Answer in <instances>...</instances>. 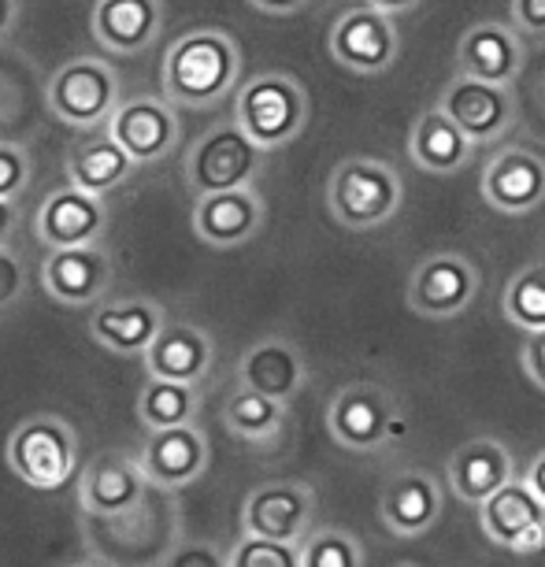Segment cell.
I'll return each instance as SVG.
<instances>
[{
	"label": "cell",
	"instance_id": "obj_42",
	"mask_svg": "<svg viewBox=\"0 0 545 567\" xmlns=\"http://www.w3.org/2000/svg\"><path fill=\"white\" fill-rule=\"evenodd\" d=\"M523 478H527V483H531V489H534V494L542 497V505H545V453H538V456H534V464L527 467V475H523Z\"/></svg>",
	"mask_w": 545,
	"mask_h": 567
},
{
	"label": "cell",
	"instance_id": "obj_30",
	"mask_svg": "<svg viewBox=\"0 0 545 567\" xmlns=\"http://www.w3.org/2000/svg\"><path fill=\"white\" fill-rule=\"evenodd\" d=\"M286 420H290V404L275 401V398H264L249 386H241L234 398L227 401L223 409V423L230 426V434L245 437V442H275L282 434Z\"/></svg>",
	"mask_w": 545,
	"mask_h": 567
},
{
	"label": "cell",
	"instance_id": "obj_31",
	"mask_svg": "<svg viewBox=\"0 0 545 567\" xmlns=\"http://www.w3.org/2000/svg\"><path fill=\"white\" fill-rule=\"evenodd\" d=\"M505 319L520 327L523 334L545 330V264H527L508 278L505 297H501Z\"/></svg>",
	"mask_w": 545,
	"mask_h": 567
},
{
	"label": "cell",
	"instance_id": "obj_27",
	"mask_svg": "<svg viewBox=\"0 0 545 567\" xmlns=\"http://www.w3.org/2000/svg\"><path fill=\"white\" fill-rule=\"evenodd\" d=\"M164 323V308L148 297H134V301L97 308L90 319V334L97 346L120 352V357H145Z\"/></svg>",
	"mask_w": 545,
	"mask_h": 567
},
{
	"label": "cell",
	"instance_id": "obj_1",
	"mask_svg": "<svg viewBox=\"0 0 545 567\" xmlns=\"http://www.w3.org/2000/svg\"><path fill=\"white\" fill-rule=\"evenodd\" d=\"M241 82V49L227 30L200 27L171 41L164 56V97L175 109H216Z\"/></svg>",
	"mask_w": 545,
	"mask_h": 567
},
{
	"label": "cell",
	"instance_id": "obj_37",
	"mask_svg": "<svg viewBox=\"0 0 545 567\" xmlns=\"http://www.w3.org/2000/svg\"><path fill=\"white\" fill-rule=\"evenodd\" d=\"M512 27L527 38H545V0H512Z\"/></svg>",
	"mask_w": 545,
	"mask_h": 567
},
{
	"label": "cell",
	"instance_id": "obj_40",
	"mask_svg": "<svg viewBox=\"0 0 545 567\" xmlns=\"http://www.w3.org/2000/svg\"><path fill=\"white\" fill-rule=\"evenodd\" d=\"M16 23H19V0H0V45L12 38Z\"/></svg>",
	"mask_w": 545,
	"mask_h": 567
},
{
	"label": "cell",
	"instance_id": "obj_14",
	"mask_svg": "<svg viewBox=\"0 0 545 567\" xmlns=\"http://www.w3.org/2000/svg\"><path fill=\"white\" fill-rule=\"evenodd\" d=\"M109 227V208L104 197L85 194L79 186H63L41 200L34 230L49 249H85V245H97Z\"/></svg>",
	"mask_w": 545,
	"mask_h": 567
},
{
	"label": "cell",
	"instance_id": "obj_5",
	"mask_svg": "<svg viewBox=\"0 0 545 567\" xmlns=\"http://www.w3.org/2000/svg\"><path fill=\"white\" fill-rule=\"evenodd\" d=\"M327 431L349 453H376L404 437L409 426L393 390L379 382H349L327 404Z\"/></svg>",
	"mask_w": 545,
	"mask_h": 567
},
{
	"label": "cell",
	"instance_id": "obj_38",
	"mask_svg": "<svg viewBox=\"0 0 545 567\" xmlns=\"http://www.w3.org/2000/svg\"><path fill=\"white\" fill-rule=\"evenodd\" d=\"M520 360H523V371H527V379L545 393V330H538V334H527Z\"/></svg>",
	"mask_w": 545,
	"mask_h": 567
},
{
	"label": "cell",
	"instance_id": "obj_34",
	"mask_svg": "<svg viewBox=\"0 0 545 567\" xmlns=\"http://www.w3.org/2000/svg\"><path fill=\"white\" fill-rule=\"evenodd\" d=\"M30 182V153L16 142H0V200H16Z\"/></svg>",
	"mask_w": 545,
	"mask_h": 567
},
{
	"label": "cell",
	"instance_id": "obj_11",
	"mask_svg": "<svg viewBox=\"0 0 545 567\" xmlns=\"http://www.w3.org/2000/svg\"><path fill=\"white\" fill-rule=\"evenodd\" d=\"M479 527L490 545L508 553H542L545 549V505L527 478H512L479 505Z\"/></svg>",
	"mask_w": 545,
	"mask_h": 567
},
{
	"label": "cell",
	"instance_id": "obj_20",
	"mask_svg": "<svg viewBox=\"0 0 545 567\" xmlns=\"http://www.w3.org/2000/svg\"><path fill=\"white\" fill-rule=\"evenodd\" d=\"M516 478V456L508 453L497 437H472L449 456L445 464V486L453 489L464 505H483L490 494Z\"/></svg>",
	"mask_w": 545,
	"mask_h": 567
},
{
	"label": "cell",
	"instance_id": "obj_39",
	"mask_svg": "<svg viewBox=\"0 0 545 567\" xmlns=\"http://www.w3.org/2000/svg\"><path fill=\"white\" fill-rule=\"evenodd\" d=\"M245 4L264 16H297L308 8V0H245Z\"/></svg>",
	"mask_w": 545,
	"mask_h": 567
},
{
	"label": "cell",
	"instance_id": "obj_13",
	"mask_svg": "<svg viewBox=\"0 0 545 567\" xmlns=\"http://www.w3.org/2000/svg\"><path fill=\"white\" fill-rule=\"evenodd\" d=\"M479 189L501 216H527L545 200V159L520 145L501 148L486 159Z\"/></svg>",
	"mask_w": 545,
	"mask_h": 567
},
{
	"label": "cell",
	"instance_id": "obj_32",
	"mask_svg": "<svg viewBox=\"0 0 545 567\" xmlns=\"http://www.w3.org/2000/svg\"><path fill=\"white\" fill-rule=\"evenodd\" d=\"M301 564L305 567H363L368 556H363V545L352 538L349 530L327 527V530H312L301 542Z\"/></svg>",
	"mask_w": 545,
	"mask_h": 567
},
{
	"label": "cell",
	"instance_id": "obj_6",
	"mask_svg": "<svg viewBox=\"0 0 545 567\" xmlns=\"http://www.w3.org/2000/svg\"><path fill=\"white\" fill-rule=\"evenodd\" d=\"M8 467L38 494H56L79 475V437L60 415H30L8 437Z\"/></svg>",
	"mask_w": 545,
	"mask_h": 567
},
{
	"label": "cell",
	"instance_id": "obj_25",
	"mask_svg": "<svg viewBox=\"0 0 545 567\" xmlns=\"http://www.w3.org/2000/svg\"><path fill=\"white\" fill-rule=\"evenodd\" d=\"M142 360L153 379L200 386L212 371V360H216V346H212L208 330H200L194 323H164L160 338L148 346Z\"/></svg>",
	"mask_w": 545,
	"mask_h": 567
},
{
	"label": "cell",
	"instance_id": "obj_43",
	"mask_svg": "<svg viewBox=\"0 0 545 567\" xmlns=\"http://www.w3.org/2000/svg\"><path fill=\"white\" fill-rule=\"evenodd\" d=\"M363 4H376V8H382V12H390V16H409V12H415V8L423 4V0H363Z\"/></svg>",
	"mask_w": 545,
	"mask_h": 567
},
{
	"label": "cell",
	"instance_id": "obj_8",
	"mask_svg": "<svg viewBox=\"0 0 545 567\" xmlns=\"http://www.w3.org/2000/svg\"><path fill=\"white\" fill-rule=\"evenodd\" d=\"M327 45L338 68L352 74H387L401 56L398 16L382 12L376 4L349 8L335 19Z\"/></svg>",
	"mask_w": 545,
	"mask_h": 567
},
{
	"label": "cell",
	"instance_id": "obj_28",
	"mask_svg": "<svg viewBox=\"0 0 545 567\" xmlns=\"http://www.w3.org/2000/svg\"><path fill=\"white\" fill-rule=\"evenodd\" d=\"M134 159L131 153L109 134V126L85 134L82 142L71 145L68 153V178L71 186L85 189L93 197H109L112 189H120L126 178L134 175Z\"/></svg>",
	"mask_w": 545,
	"mask_h": 567
},
{
	"label": "cell",
	"instance_id": "obj_17",
	"mask_svg": "<svg viewBox=\"0 0 545 567\" xmlns=\"http://www.w3.org/2000/svg\"><path fill=\"white\" fill-rule=\"evenodd\" d=\"M115 275L112 256L85 245V249H49L45 264H41V286L60 308H90L101 301Z\"/></svg>",
	"mask_w": 545,
	"mask_h": 567
},
{
	"label": "cell",
	"instance_id": "obj_45",
	"mask_svg": "<svg viewBox=\"0 0 545 567\" xmlns=\"http://www.w3.org/2000/svg\"><path fill=\"white\" fill-rule=\"evenodd\" d=\"M401 567H415V564H401Z\"/></svg>",
	"mask_w": 545,
	"mask_h": 567
},
{
	"label": "cell",
	"instance_id": "obj_10",
	"mask_svg": "<svg viewBox=\"0 0 545 567\" xmlns=\"http://www.w3.org/2000/svg\"><path fill=\"white\" fill-rule=\"evenodd\" d=\"M438 109L461 126L475 145L501 142L520 120L516 101H512V85H494L461 71L442 85Z\"/></svg>",
	"mask_w": 545,
	"mask_h": 567
},
{
	"label": "cell",
	"instance_id": "obj_33",
	"mask_svg": "<svg viewBox=\"0 0 545 567\" xmlns=\"http://www.w3.org/2000/svg\"><path fill=\"white\" fill-rule=\"evenodd\" d=\"M230 567H305L301 545L297 542H271L241 534V542L230 549Z\"/></svg>",
	"mask_w": 545,
	"mask_h": 567
},
{
	"label": "cell",
	"instance_id": "obj_36",
	"mask_svg": "<svg viewBox=\"0 0 545 567\" xmlns=\"http://www.w3.org/2000/svg\"><path fill=\"white\" fill-rule=\"evenodd\" d=\"M23 293H27L23 260H19L8 245H0V312L16 308L19 301H23Z\"/></svg>",
	"mask_w": 545,
	"mask_h": 567
},
{
	"label": "cell",
	"instance_id": "obj_26",
	"mask_svg": "<svg viewBox=\"0 0 545 567\" xmlns=\"http://www.w3.org/2000/svg\"><path fill=\"white\" fill-rule=\"evenodd\" d=\"M479 148L483 145H475L438 104L412 123V134H409L412 164L426 171V175H456V171H464L472 164Z\"/></svg>",
	"mask_w": 545,
	"mask_h": 567
},
{
	"label": "cell",
	"instance_id": "obj_29",
	"mask_svg": "<svg viewBox=\"0 0 545 567\" xmlns=\"http://www.w3.org/2000/svg\"><path fill=\"white\" fill-rule=\"evenodd\" d=\"M200 398L197 386L189 382H171V379H153L148 374L142 398H137V420L145 431H167V426H186L197 423Z\"/></svg>",
	"mask_w": 545,
	"mask_h": 567
},
{
	"label": "cell",
	"instance_id": "obj_12",
	"mask_svg": "<svg viewBox=\"0 0 545 567\" xmlns=\"http://www.w3.org/2000/svg\"><path fill=\"white\" fill-rule=\"evenodd\" d=\"M312 516H316V494L308 483H264L245 497L241 508V527L245 534L271 542H297L301 545L312 534Z\"/></svg>",
	"mask_w": 545,
	"mask_h": 567
},
{
	"label": "cell",
	"instance_id": "obj_35",
	"mask_svg": "<svg viewBox=\"0 0 545 567\" xmlns=\"http://www.w3.org/2000/svg\"><path fill=\"white\" fill-rule=\"evenodd\" d=\"M164 567H230V553L212 542H182L167 553Z\"/></svg>",
	"mask_w": 545,
	"mask_h": 567
},
{
	"label": "cell",
	"instance_id": "obj_9",
	"mask_svg": "<svg viewBox=\"0 0 545 567\" xmlns=\"http://www.w3.org/2000/svg\"><path fill=\"white\" fill-rule=\"evenodd\" d=\"M483 278L464 252H431L412 267L404 301L423 319H456L475 305Z\"/></svg>",
	"mask_w": 545,
	"mask_h": 567
},
{
	"label": "cell",
	"instance_id": "obj_21",
	"mask_svg": "<svg viewBox=\"0 0 545 567\" xmlns=\"http://www.w3.org/2000/svg\"><path fill=\"white\" fill-rule=\"evenodd\" d=\"M456 71L494 85H512L523 71L520 30L508 23H494V19L467 27L456 41Z\"/></svg>",
	"mask_w": 545,
	"mask_h": 567
},
{
	"label": "cell",
	"instance_id": "obj_15",
	"mask_svg": "<svg viewBox=\"0 0 545 567\" xmlns=\"http://www.w3.org/2000/svg\"><path fill=\"white\" fill-rule=\"evenodd\" d=\"M109 134L131 153L137 167L160 164L178 145V112L167 97L123 101L109 120Z\"/></svg>",
	"mask_w": 545,
	"mask_h": 567
},
{
	"label": "cell",
	"instance_id": "obj_23",
	"mask_svg": "<svg viewBox=\"0 0 545 567\" xmlns=\"http://www.w3.org/2000/svg\"><path fill=\"white\" fill-rule=\"evenodd\" d=\"M238 382L290 404L308 386V363L290 338H260L238 363Z\"/></svg>",
	"mask_w": 545,
	"mask_h": 567
},
{
	"label": "cell",
	"instance_id": "obj_41",
	"mask_svg": "<svg viewBox=\"0 0 545 567\" xmlns=\"http://www.w3.org/2000/svg\"><path fill=\"white\" fill-rule=\"evenodd\" d=\"M16 219H19L16 200H0V245H8V238H12Z\"/></svg>",
	"mask_w": 545,
	"mask_h": 567
},
{
	"label": "cell",
	"instance_id": "obj_3",
	"mask_svg": "<svg viewBox=\"0 0 545 567\" xmlns=\"http://www.w3.org/2000/svg\"><path fill=\"white\" fill-rule=\"evenodd\" d=\"M308 115H312L308 90L286 71H260L234 93V123L267 153L297 142Z\"/></svg>",
	"mask_w": 545,
	"mask_h": 567
},
{
	"label": "cell",
	"instance_id": "obj_19",
	"mask_svg": "<svg viewBox=\"0 0 545 567\" xmlns=\"http://www.w3.org/2000/svg\"><path fill=\"white\" fill-rule=\"evenodd\" d=\"M145 471L137 456L104 453L82 471L79 483V505L90 516H126L142 505L145 497Z\"/></svg>",
	"mask_w": 545,
	"mask_h": 567
},
{
	"label": "cell",
	"instance_id": "obj_2",
	"mask_svg": "<svg viewBox=\"0 0 545 567\" xmlns=\"http://www.w3.org/2000/svg\"><path fill=\"white\" fill-rule=\"evenodd\" d=\"M404 205L401 171L379 156H346L327 178V212L346 230H376Z\"/></svg>",
	"mask_w": 545,
	"mask_h": 567
},
{
	"label": "cell",
	"instance_id": "obj_24",
	"mask_svg": "<svg viewBox=\"0 0 545 567\" xmlns=\"http://www.w3.org/2000/svg\"><path fill=\"white\" fill-rule=\"evenodd\" d=\"M90 27L109 52L134 56L153 45L164 30V0H97Z\"/></svg>",
	"mask_w": 545,
	"mask_h": 567
},
{
	"label": "cell",
	"instance_id": "obj_7",
	"mask_svg": "<svg viewBox=\"0 0 545 567\" xmlns=\"http://www.w3.org/2000/svg\"><path fill=\"white\" fill-rule=\"evenodd\" d=\"M45 104L60 123L74 131H101L120 109V79L112 63L97 56H74L52 71Z\"/></svg>",
	"mask_w": 545,
	"mask_h": 567
},
{
	"label": "cell",
	"instance_id": "obj_18",
	"mask_svg": "<svg viewBox=\"0 0 545 567\" xmlns=\"http://www.w3.org/2000/svg\"><path fill=\"white\" fill-rule=\"evenodd\" d=\"M264 197L253 186L223 189L194 200V234L208 249H241L264 227Z\"/></svg>",
	"mask_w": 545,
	"mask_h": 567
},
{
	"label": "cell",
	"instance_id": "obj_44",
	"mask_svg": "<svg viewBox=\"0 0 545 567\" xmlns=\"http://www.w3.org/2000/svg\"><path fill=\"white\" fill-rule=\"evenodd\" d=\"M71 567H112V564H104V560H79V564H71Z\"/></svg>",
	"mask_w": 545,
	"mask_h": 567
},
{
	"label": "cell",
	"instance_id": "obj_4",
	"mask_svg": "<svg viewBox=\"0 0 545 567\" xmlns=\"http://www.w3.org/2000/svg\"><path fill=\"white\" fill-rule=\"evenodd\" d=\"M267 148H260L238 123H216L189 145L186 159H182V175L194 197L223 194V189H245L256 186L264 175Z\"/></svg>",
	"mask_w": 545,
	"mask_h": 567
},
{
	"label": "cell",
	"instance_id": "obj_16",
	"mask_svg": "<svg viewBox=\"0 0 545 567\" xmlns=\"http://www.w3.org/2000/svg\"><path fill=\"white\" fill-rule=\"evenodd\" d=\"M142 471L156 489H186L208 471V437L197 423L148 431L142 449Z\"/></svg>",
	"mask_w": 545,
	"mask_h": 567
},
{
	"label": "cell",
	"instance_id": "obj_22",
	"mask_svg": "<svg viewBox=\"0 0 545 567\" xmlns=\"http://www.w3.org/2000/svg\"><path fill=\"white\" fill-rule=\"evenodd\" d=\"M445 508V489L434 475L426 471H401L398 478H390V486L382 489L379 512L387 530L398 538H420L442 519Z\"/></svg>",
	"mask_w": 545,
	"mask_h": 567
}]
</instances>
